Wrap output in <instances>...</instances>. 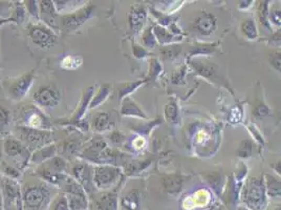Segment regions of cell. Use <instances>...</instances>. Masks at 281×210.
<instances>
[{
	"label": "cell",
	"mask_w": 281,
	"mask_h": 210,
	"mask_svg": "<svg viewBox=\"0 0 281 210\" xmlns=\"http://www.w3.org/2000/svg\"><path fill=\"white\" fill-rule=\"evenodd\" d=\"M241 200L246 208L250 210H261L265 206L266 192L263 176H251L246 181L241 192Z\"/></svg>",
	"instance_id": "6da1fadb"
},
{
	"label": "cell",
	"mask_w": 281,
	"mask_h": 210,
	"mask_svg": "<svg viewBox=\"0 0 281 210\" xmlns=\"http://www.w3.org/2000/svg\"><path fill=\"white\" fill-rule=\"evenodd\" d=\"M37 175L38 176H40L42 180L45 182L53 184V185H60V184L64 183L68 176L66 174H60L56 173L54 170H50L48 167L41 166L37 169Z\"/></svg>",
	"instance_id": "603a6c76"
},
{
	"label": "cell",
	"mask_w": 281,
	"mask_h": 210,
	"mask_svg": "<svg viewBox=\"0 0 281 210\" xmlns=\"http://www.w3.org/2000/svg\"><path fill=\"white\" fill-rule=\"evenodd\" d=\"M53 210H70L69 205H68V201L64 193L61 194L60 196H58V199L54 203Z\"/></svg>",
	"instance_id": "bcb514c9"
},
{
	"label": "cell",
	"mask_w": 281,
	"mask_h": 210,
	"mask_svg": "<svg viewBox=\"0 0 281 210\" xmlns=\"http://www.w3.org/2000/svg\"><path fill=\"white\" fill-rule=\"evenodd\" d=\"M117 188L110 192L102 194L99 199L96 201L97 210H117L119 205V199H117Z\"/></svg>",
	"instance_id": "7402d4cb"
},
{
	"label": "cell",
	"mask_w": 281,
	"mask_h": 210,
	"mask_svg": "<svg viewBox=\"0 0 281 210\" xmlns=\"http://www.w3.org/2000/svg\"><path fill=\"white\" fill-rule=\"evenodd\" d=\"M121 115L126 117H135L141 118V119H148V116L144 113L142 108L139 106L133 99L130 97L124 98L122 100V107H121Z\"/></svg>",
	"instance_id": "ffe728a7"
},
{
	"label": "cell",
	"mask_w": 281,
	"mask_h": 210,
	"mask_svg": "<svg viewBox=\"0 0 281 210\" xmlns=\"http://www.w3.org/2000/svg\"><path fill=\"white\" fill-rule=\"evenodd\" d=\"M240 31L243 33V35L247 39H249V40H255V39H257L258 37L257 26L252 17L244 19L240 24Z\"/></svg>",
	"instance_id": "83f0119b"
},
{
	"label": "cell",
	"mask_w": 281,
	"mask_h": 210,
	"mask_svg": "<svg viewBox=\"0 0 281 210\" xmlns=\"http://www.w3.org/2000/svg\"><path fill=\"white\" fill-rule=\"evenodd\" d=\"M274 210H280V205H277V206L275 207V209H274Z\"/></svg>",
	"instance_id": "6125c7cd"
},
{
	"label": "cell",
	"mask_w": 281,
	"mask_h": 210,
	"mask_svg": "<svg viewBox=\"0 0 281 210\" xmlns=\"http://www.w3.org/2000/svg\"><path fill=\"white\" fill-rule=\"evenodd\" d=\"M83 63V59L80 56H66L62 59L61 68L64 70H73L80 68Z\"/></svg>",
	"instance_id": "8d00e7d4"
},
{
	"label": "cell",
	"mask_w": 281,
	"mask_h": 210,
	"mask_svg": "<svg viewBox=\"0 0 281 210\" xmlns=\"http://www.w3.org/2000/svg\"><path fill=\"white\" fill-rule=\"evenodd\" d=\"M12 17H13V19H14L15 23H17V24H21L24 21L25 11H24L23 5L21 3L17 2L15 11H14V14H13Z\"/></svg>",
	"instance_id": "f6af8a7d"
},
{
	"label": "cell",
	"mask_w": 281,
	"mask_h": 210,
	"mask_svg": "<svg viewBox=\"0 0 281 210\" xmlns=\"http://www.w3.org/2000/svg\"><path fill=\"white\" fill-rule=\"evenodd\" d=\"M96 6L94 4L84 5L77 11H71L67 14L61 16V24L65 31H74L78 26L86 22L93 16Z\"/></svg>",
	"instance_id": "8fae6325"
},
{
	"label": "cell",
	"mask_w": 281,
	"mask_h": 210,
	"mask_svg": "<svg viewBox=\"0 0 281 210\" xmlns=\"http://www.w3.org/2000/svg\"><path fill=\"white\" fill-rule=\"evenodd\" d=\"M152 32L156 39V42L163 45H169L175 42H179L182 39V36L173 35L169 30H167L166 28H163V26L159 24L152 25Z\"/></svg>",
	"instance_id": "44dd1931"
},
{
	"label": "cell",
	"mask_w": 281,
	"mask_h": 210,
	"mask_svg": "<svg viewBox=\"0 0 281 210\" xmlns=\"http://www.w3.org/2000/svg\"><path fill=\"white\" fill-rule=\"evenodd\" d=\"M163 68L161 65V62L156 58H151L150 59V64H149V71L148 76L146 77V82L150 80H154L159 77V75L162 73Z\"/></svg>",
	"instance_id": "74e56055"
},
{
	"label": "cell",
	"mask_w": 281,
	"mask_h": 210,
	"mask_svg": "<svg viewBox=\"0 0 281 210\" xmlns=\"http://www.w3.org/2000/svg\"><path fill=\"white\" fill-rule=\"evenodd\" d=\"M50 198V188L47 184H33L23 188L22 200L29 210H40Z\"/></svg>",
	"instance_id": "277c9868"
},
{
	"label": "cell",
	"mask_w": 281,
	"mask_h": 210,
	"mask_svg": "<svg viewBox=\"0 0 281 210\" xmlns=\"http://www.w3.org/2000/svg\"><path fill=\"white\" fill-rule=\"evenodd\" d=\"M114 127L113 121H110L109 115L105 111L98 113L93 120V128L96 133H104V131L112 130Z\"/></svg>",
	"instance_id": "d4e9b609"
},
{
	"label": "cell",
	"mask_w": 281,
	"mask_h": 210,
	"mask_svg": "<svg viewBox=\"0 0 281 210\" xmlns=\"http://www.w3.org/2000/svg\"><path fill=\"white\" fill-rule=\"evenodd\" d=\"M45 167H48L50 170H54L56 173L60 174H65L67 172V163L65 161L63 157L55 156L54 158H51L50 160L47 162V165H44Z\"/></svg>",
	"instance_id": "836d02e7"
},
{
	"label": "cell",
	"mask_w": 281,
	"mask_h": 210,
	"mask_svg": "<svg viewBox=\"0 0 281 210\" xmlns=\"http://www.w3.org/2000/svg\"><path fill=\"white\" fill-rule=\"evenodd\" d=\"M190 64L198 76L207 79L208 81L216 84L218 87L225 88L234 96V91L230 83L217 64L208 60H190Z\"/></svg>",
	"instance_id": "7a4b0ae2"
},
{
	"label": "cell",
	"mask_w": 281,
	"mask_h": 210,
	"mask_svg": "<svg viewBox=\"0 0 281 210\" xmlns=\"http://www.w3.org/2000/svg\"><path fill=\"white\" fill-rule=\"evenodd\" d=\"M217 29V18L211 13L202 12L195 17L191 24V30L199 36H210Z\"/></svg>",
	"instance_id": "9a60e30c"
},
{
	"label": "cell",
	"mask_w": 281,
	"mask_h": 210,
	"mask_svg": "<svg viewBox=\"0 0 281 210\" xmlns=\"http://www.w3.org/2000/svg\"><path fill=\"white\" fill-rule=\"evenodd\" d=\"M35 79V70H33L29 73H25L21 77H19L15 80L11 81L8 87L9 95L13 100L20 101L27 96L28 91L30 90L33 82Z\"/></svg>",
	"instance_id": "7c38bea8"
},
{
	"label": "cell",
	"mask_w": 281,
	"mask_h": 210,
	"mask_svg": "<svg viewBox=\"0 0 281 210\" xmlns=\"http://www.w3.org/2000/svg\"><path fill=\"white\" fill-rule=\"evenodd\" d=\"M57 146L55 144H50V145L44 146L42 148H39L35 150L34 155L31 157V162L35 164H42L44 162H48L51 158H54L57 154Z\"/></svg>",
	"instance_id": "cb8c5ba5"
},
{
	"label": "cell",
	"mask_w": 281,
	"mask_h": 210,
	"mask_svg": "<svg viewBox=\"0 0 281 210\" xmlns=\"http://www.w3.org/2000/svg\"><path fill=\"white\" fill-rule=\"evenodd\" d=\"M4 154L15 164L16 168H24L31 159L30 150L14 137L5 138L3 142Z\"/></svg>",
	"instance_id": "52a82bcc"
},
{
	"label": "cell",
	"mask_w": 281,
	"mask_h": 210,
	"mask_svg": "<svg viewBox=\"0 0 281 210\" xmlns=\"http://www.w3.org/2000/svg\"><path fill=\"white\" fill-rule=\"evenodd\" d=\"M39 3H40L39 4V15L41 16L44 25H47L50 29L57 30L59 28L57 21L58 12L54 2L45 0V1H40Z\"/></svg>",
	"instance_id": "ac0fdd59"
},
{
	"label": "cell",
	"mask_w": 281,
	"mask_h": 210,
	"mask_svg": "<svg viewBox=\"0 0 281 210\" xmlns=\"http://www.w3.org/2000/svg\"><path fill=\"white\" fill-rule=\"evenodd\" d=\"M63 189L70 210H85L87 208V193L75 179L68 176L64 182Z\"/></svg>",
	"instance_id": "8992f818"
},
{
	"label": "cell",
	"mask_w": 281,
	"mask_h": 210,
	"mask_svg": "<svg viewBox=\"0 0 281 210\" xmlns=\"http://www.w3.org/2000/svg\"><path fill=\"white\" fill-rule=\"evenodd\" d=\"M28 30L33 43L41 49H50L58 41L55 32L44 24H30Z\"/></svg>",
	"instance_id": "9c48e42d"
},
{
	"label": "cell",
	"mask_w": 281,
	"mask_h": 210,
	"mask_svg": "<svg viewBox=\"0 0 281 210\" xmlns=\"http://www.w3.org/2000/svg\"><path fill=\"white\" fill-rule=\"evenodd\" d=\"M218 45V42L213 43H197L189 51V59H192L198 55H210L215 52Z\"/></svg>",
	"instance_id": "f1b7e54d"
},
{
	"label": "cell",
	"mask_w": 281,
	"mask_h": 210,
	"mask_svg": "<svg viewBox=\"0 0 281 210\" xmlns=\"http://www.w3.org/2000/svg\"><path fill=\"white\" fill-rule=\"evenodd\" d=\"M252 3H253V1H241L238 5V8H239V10H245V9L250 8Z\"/></svg>",
	"instance_id": "9f6ffc18"
},
{
	"label": "cell",
	"mask_w": 281,
	"mask_h": 210,
	"mask_svg": "<svg viewBox=\"0 0 281 210\" xmlns=\"http://www.w3.org/2000/svg\"><path fill=\"white\" fill-rule=\"evenodd\" d=\"M237 210H250V209H248V208H246V207H239Z\"/></svg>",
	"instance_id": "94428289"
},
{
	"label": "cell",
	"mask_w": 281,
	"mask_h": 210,
	"mask_svg": "<svg viewBox=\"0 0 281 210\" xmlns=\"http://www.w3.org/2000/svg\"><path fill=\"white\" fill-rule=\"evenodd\" d=\"M182 51V45L178 44H169L165 45L161 49V54L164 58V60H173V59L178 58L180 52Z\"/></svg>",
	"instance_id": "e575fe53"
},
{
	"label": "cell",
	"mask_w": 281,
	"mask_h": 210,
	"mask_svg": "<svg viewBox=\"0 0 281 210\" xmlns=\"http://www.w3.org/2000/svg\"><path fill=\"white\" fill-rule=\"evenodd\" d=\"M121 205L123 210H139L140 194L136 189H132L122 198Z\"/></svg>",
	"instance_id": "484cf974"
},
{
	"label": "cell",
	"mask_w": 281,
	"mask_h": 210,
	"mask_svg": "<svg viewBox=\"0 0 281 210\" xmlns=\"http://www.w3.org/2000/svg\"><path fill=\"white\" fill-rule=\"evenodd\" d=\"M15 22L14 21V19H13V17H11V18H9V19H2V20H0V25L1 24H4V23H6V22Z\"/></svg>",
	"instance_id": "6f0895ef"
},
{
	"label": "cell",
	"mask_w": 281,
	"mask_h": 210,
	"mask_svg": "<svg viewBox=\"0 0 281 210\" xmlns=\"http://www.w3.org/2000/svg\"><path fill=\"white\" fill-rule=\"evenodd\" d=\"M150 11H151V14L156 18V20L160 23L159 25L163 26V28H166V26H170L172 23H175L176 19H178V17L166 15L164 13L156 11L153 8H150Z\"/></svg>",
	"instance_id": "d590c367"
},
{
	"label": "cell",
	"mask_w": 281,
	"mask_h": 210,
	"mask_svg": "<svg viewBox=\"0 0 281 210\" xmlns=\"http://www.w3.org/2000/svg\"><path fill=\"white\" fill-rule=\"evenodd\" d=\"M184 77H185V67H182L179 73H175L172 77V82L173 83H176V84H179V83H184Z\"/></svg>",
	"instance_id": "11a10c76"
},
{
	"label": "cell",
	"mask_w": 281,
	"mask_h": 210,
	"mask_svg": "<svg viewBox=\"0 0 281 210\" xmlns=\"http://www.w3.org/2000/svg\"><path fill=\"white\" fill-rule=\"evenodd\" d=\"M80 143L74 139H68L61 144V153L64 156H73L79 149Z\"/></svg>",
	"instance_id": "ab89813d"
},
{
	"label": "cell",
	"mask_w": 281,
	"mask_h": 210,
	"mask_svg": "<svg viewBox=\"0 0 281 210\" xmlns=\"http://www.w3.org/2000/svg\"><path fill=\"white\" fill-rule=\"evenodd\" d=\"M109 140L114 144H122L124 141H125V136H124L122 133H120V131L115 130L112 134H110Z\"/></svg>",
	"instance_id": "f5cc1de1"
},
{
	"label": "cell",
	"mask_w": 281,
	"mask_h": 210,
	"mask_svg": "<svg viewBox=\"0 0 281 210\" xmlns=\"http://www.w3.org/2000/svg\"><path fill=\"white\" fill-rule=\"evenodd\" d=\"M253 114L257 118H264V117L269 116L271 114V110L265 104L259 103L256 106V108H255V110L253 111Z\"/></svg>",
	"instance_id": "c3c4849f"
},
{
	"label": "cell",
	"mask_w": 281,
	"mask_h": 210,
	"mask_svg": "<svg viewBox=\"0 0 281 210\" xmlns=\"http://www.w3.org/2000/svg\"><path fill=\"white\" fill-rule=\"evenodd\" d=\"M165 117L169 123L174 124H179L180 121V110L178 103H176L175 100L170 101L165 107Z\"/></svg>",
	"instance_id": "d6a6232c"
},
{
	"label": "cell",
	"mask_w": 281,
	"mask_h": 210,
	"mask_svg": "<svg viewBox=\"0 0 281 210\" xmlns=\"http://www.w3.org/2000/svg\"><path fill=\"white\" fill-rule=\"evenodd\" d=\"M269 21H270V23L272 22L273 24H275L276 26H280V23H281L280 9H274V10H272L270 12Z\"/></svg>",
	"instance_id": "f907efd6"
},
{
	"label": "cell",
	"mask_w": 281,
	"mask_h": 210,
	"mask_svg": "<svg viewBox=\"0 0 281 210\" xmlns=\"http://www.w3.org/2000/svg\"><path fill=\"white\" fill-rule=\"evenodd\" d=\"M185 183V178H182L181 175H166L161 180L162 187L164 192L171 196L178 195L182 189Z\"/></svg>",
	"instance_id": "d6986e66"
},
{
	"label": "cell",
	"mask_w": 281,
	"mask_h": 210,
	"mask_svg": "<svg viewBox=\"0 0 281 210\" xmlns=\"http://www.w3.org/2000/svg\"><path fill=\"white\" fill-rule=\"evenodd\" d=\"M144 83H146V80H136L132 82L121 83L119 85V99L122 101L124 98H126L130 94H132L134 90L138 89Z\"/></svg>",
	"instance_id": "1f68e13d"
},
{
	"label": "cell",
	"mask_w": 281,
	"mask_h": 210,
	"mask_svg": "<svg viewBox=\"0 0 281 210\" xmlns=\"http://www.w3.org/2000/svg\"><path fill=\"white\" fill-rule=\"evenodd\" d=\"M253 155V142L251 140L241 141L237 148V156L240 159H249Z\"/></svg>",
	"instance_id": "f35d334b"
},
{
	"label": "cell",
	"mask_w": 281,
	"mask_h": 210,
	"mask_svg": "<svg viewBox=\"0 0 281 210\" xmlns=\"http://www.w3.org/2000/svg\"><path fill=\"white\" fill-rule=\"evenodd\" d=\"M3 209V200H2V193L1 190H0V210Z\"/></svg>",
	"instance_id": "680465c9"
},
{
	"label": "cell",
	"mask_w": 281,
	"mask_h": 210,
	"mask_svg": "<svg viewBox=\"0 0 281 210\" xmlns=\"http://www.w3.org/2000/svg\"><path fill=\"white\" fill-rule=\"evenodd\" d=\"M33 99L39 107L51 109L60 103L61 94L54 84H45L35 91Z\"/></svg>",
	"instance_id": "30bf717a"
},
{
	"label": "cell",
	"mask_w": 281,
	"mask_h": 210,
	"mask_svg": "<svg viewBox=\"0 0 281 210\" xmlns=\"http://www.w3.org/2000/svg\"><path fill=\"white\" fill-rule=\"evenodd\" d=\"M147 21V9L142 4H133L128 14V26L130 32L138 34L145 26Z\"/></svg>",
	"instance_id": "2e32d148"
},
{
	"label": "cell",
	"mask_w": 281,
	"mask_h": 210,
	"mask_svg": "<svg viewBox=\"0 0 281 210\" xmlns=\"http://www.w3.org/2000/svg\"><path fill=\"white\" fill-rule=\"evenodd\" d=\"M21 126L34 129L50 130V123L42 111L34 105H27L20 111Z\"/></svg>",
	"instance_id": "ba28073f"
},
{
	"label": "cell",
	"mask_w": 281,
	"mask_h": 210,
	"mask_svg": "<svg viewBox=\"0 0 281 210\" xmlns=\"http://www.w3.org/2000/svg\"><path fill=\"white\" fill-rule=\"evenodd\" d=\"M207 181L209 182V184L215 189V190H218L219 186H220V175L219 174H211L206 176Z\"/></svg>",
	"instance_id": "681fc988"
},
{
	"label": "cell",
	"mask_w": 281,
	"mask_h": 210,
	"mask_svg": "<svg viewBox=\"0 0 281 210\" xmlns=\"http://www.w3.org/2000/svg\"><path fill=\"white\" fill-rule=\"evenodd\" d=\"M270 2L269 1H259L257 8V15L260 25L264 26L266 31H271V23L269 21V14H270Z\"/></svg>",
	"instance_id": "f546056e"
},
{
	"label": "cell",
	"mask_w": 281,
	"mask_h": 210,
	"mask_svg": "<svg viewBox=\"0 0 281 210\" xmlns=\"http://www.w3.org/2000/svg\"><path fill=\"white\" fill-rule=\"evenodd\" d=\"M132 52L134 57L138 59H144L149 55L148 51L145 48H143L140 44L134 43V42H132Z\"/></svg>",
	"instance_id": "7dc6e473"
},
{
	"label": "cell",
	"mask_w": 281,
	"mask_h": 210,
	"mask_svg": "<svg viewBox=\"0 0 281 210\" xmlns=\"http://www.w3.org/2000/svg\"><path fill=\"white\" fill-rule=\"evenodd\" d=\"M25 6H27V10L32 16L39 18V11L36 1H25Z\"/></svg>",
	"instance_id": "db71d44e"
},
{
	"label": "cell",
	"mask_w": 281,
	"mask_h": 210,
	"mask_svg": "<svg viewBox=\"0 0 281 210\" xmlns=\"http://www.w3.org/2000/svg\"><path fill=\"white\" fill-rule=\"evenodd\" d=\"M11 113L9 109L3 106H0V133H4L10 126Z\"/></svg>",
	"instance_id": "7bdbcfd3"
},
{
	"label": "cell",
	"mask_w": 281,
	"mask_h": 210,
	"mask_svg": "<svg viewBox=\"0 0 281 210\" xmlns=\"http://www.w3.org/2000/svg\"><path fill=\"white\" fill-rule=\"evenodd\" d=\"M276 173L280 174V162L276 163Z\"/></svg>",
	"instance_id": "91938a15"
},
{
	"label": "cell",
	"mask_w": 281,
	"mask_h": 210,
	"mask_svg": "<svg viewBox=\"0 0 281 210\" xmlns=\"http://www.w3.org/2000/svg\"><path fill=\"white\" fill-rule=\"evenodd\" d=\"M74 179L80 184L86 193H91L95 190L93 182L94 166L88 163H77L71 168Z\"/></svg>",
	"instance_id": "4fadbf2b"
},
{
	"label": "cell",
	"mask_w": 281,
	"mask_h": 210,
	"mask_svg": "<svg viewBox=\"0 0 281 210\" xmlns=\"http://www.w3.org/2000/svg\"><path fill=\"white\" fill-rule=\"evenodd\" d=\"M1 168H2V172L4 174L5 178L17 181L21 176L20 169H18L13 165H10V164H8V163L3 162L2 165H1Z\"/></svg>",
	"instance_id": "60d3db41"
},
{
	"label": "cell",
	"mask_w": 281,
	"mask_h": 210,
	"mask_svg": "<svg viewBox=\"0 0 281 210\" xmlns=\"http://www.w3.org/2000/svg\"><path fill=\"white\" fill-rule=\"evenodd\" d=\"M122 178V169L112 165H97L94 166L93 182L95 188L100 190H107L115 185H119Z\"/></svg>",
	"instance_id": "5b68a950"
},
{
	"label": "cell",
	"mask_w": 281,
	"mask_h": 210,
	"mask_svg": "<svg viewBox=\"0 0 281 210\" xmlns=\"http://www.w3.org/2000/svg\"><path fill=\"white\" fill-rule=\"evenodd\" d=\"M109 95H110V84L109 83L102 84L99 90L97 91V94L95 96H93V98H91L88 108L94 109V108L98 107L100 104L106 101Z\"/></svg>",
	"instance_id": "4316f807"
},
{
	"label": "cell",
	"mask_w": 281,
	"mask_h": 210,
	"mask_svg": "<svg viewBox=\"0 0 281 210\" xmlns=\"http://www.w3.org/2000/svg\"><path fill=\"white\" fill-rule=\"evenodd\" d=\"M2 200L4 206L10 208L13 203L16 202L20 198V185L15 180H11L3 176L2 178Z\"/></svg>",
	"instance_id": "e0dca14e"
},
{
	"label": "cell",
	"mask_w": 281,
	"mask_h": 210,
	"mask_svg": "<svg viewBox=\"0 0 281 210\" xmlns=\"http://www.w3.org/2000/svg\"><path fill=\"white\" fill-rule=\"evenodd\" d=\"M264 185L267 195L271 198H280V181H278L275 176L266 174Z\"/></svg>",
	"instance_id": "4dcf8cb0"
},
{
	"label": "cell",
	"mask_w": 281,
	"mask_h": 210,
	"mask_svg": "<svg viewBox=\"0 0 281 210\" xmlns=\"http://www.w3.org/2000/svg\"><path fill=\"white\" fill-rule=\"evenodd\" d=\"M143 43L145 45L146 48L148 49H154L156 47V39L153 35V32H152V26H149L148 29H146L143 33Z\"/></svg>",
	"instance_id": "b9f144b4"
},
{
	"label": "cell",
	"mask_w": 281,
	"mask_h": 210,
	"mask_svg": "<svg viewBox=\"0 0 281 210\" xmlns=\"http://www.w3.org/2000/svg\"><path fill=\"white\" fill-rule=\"evenodd\" d=\"M150 163H151V161H150V160H148V161H138V162L129 163L128 165H127L126 172H127V174H129V175L140 173V172H142L143 169H145L146 167H148V166L150 165Z\"/></svg>",
	"instance_id": "ee69618b"
},
{
	"label": "cell",
	"mask_w": 281,
	"mask_h": 210,
	"mask_svg": "<svg viewBox=\"0 0 281 210\" xmlns=\"http://www.w3.org/2000/svg\"><path fill=\"white\" fill-rule=\"evenodd\" d=\"M270 62L277 71H280V51H276L270 55Z\"/></svg>",
	"instance_id": "816d5d0a"
},
{
	"label": "cell",
	"mask_w": 281,
	"mask_h": 210,
	"mask_svg": "<svg viewBox=\"0 0 281 210\" xmlns=\"http://www.w3.org/2000/svg\"><path fill=\"white\" fill-rule=\"evenodd\" d=\"M19 138L23 145L29 150H37L42 148L54 141V134L50 130H41L29 128L19 125L16 127Z\"/></svg>",
	"instance_id": "3957f363"
},
{
	"label": "cell",
	"mask_w": 281,
	"mask_h": 210,
	"mask_svg": "<svg viewBox=\"0 0 281 210\" xmlns=\"http://www.w3.org/2000/svg\"><path fill=\"white\" fill-rule=\"evenodd\" d=\"M95 88L94 87L88 88L86 90L84 91V94L82 96V99L79 103V106H78L77 110L74 113L73 117L68 119L65 124H70V125H74L75 127L81 129L82 131H87L88 129V124L87 122H85L82 118L86 111L87 107L89 106V102L91 100V98L94 96Z\"/></svg>",
	"instance_id": "5bb4252c"
}]
</instances>
